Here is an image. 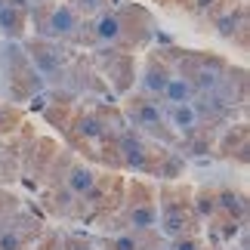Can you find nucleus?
Here are the masks:
<instances>
[{
	"label": "nucleus",
	"mask_w": 250,
	"mask_h": 250,
	"mask_svg": "<svg viewBox=\"0 0 250 250\" xmlns=\"http://www.w3.org/2000/svg\"><path fill=\"white\" fill-rule=\"evenodd\" d=\"M43 105H46L43 96H34V99H31V108H34V111H43Z\"/></svg>",
	"instance_id": "19"
},
{
	"label": "nucleus",
	"mask_w": 250,
	"mask_h": 250,
	"mask_svg": "<svg viewBox=\"0 0 250 250\" xmlns=\"http://www.w3.org/2000/svg\"><path fill=\"white\" fill-rule=\"evenodd\" d=\"M223 207L229 210V213H241V201H238V198H232V195H223Z\"/></svg>",
	"instance_id": "15"
},
{
	"label": "nucleus",
	"mask_w": 250,
	"mask_h": 250,
	"mask_svg": "<svg viewBox=\"0 0 250 250\" xmlns=\"http://www.w3.org/2000/svg\"><path fill=\"white\" fill-rule=\"evenodd\" d=\"M114 250H136V238H130V235H124L114 241Z\"/></svg>",
	"instance_id": "16"
},
{
	"label": "nucleus",
	"mask_w": 250,
	"mask_h": 250,
	"mask_svg": "<svg viewBox=\"0 0 250 250\" xmlns=\"http://www.w3.org/2000/svg\"><path fill=\"white\" fill-rule=\"evenodd\" d=\"M81 133H83V136H99V121H96V118H86L83 124H81Z\"/></svg>",
	"instance_id": "14"
},
{
	"label": "nucleus",
	"mask_w": 250,
	"mask_h": 250,
	"mask_svg": "<svg viewBox=\"0 0 250 250\" xmlns=\"http://www.w3.org/2000/svg\"><path fill=\"white\" fill-rule=\"evenodd\" d=\"M238 22H235V16H229V19H223V22H219V31L223 34H232V28H235Z\"/></svg>",
	"instance_id": "17"
},
{
	"label": "nucleus",
	"mask_w": 250,
	"mask_h": 250,
	"mask_svg": "<svg viewBox=\"0 0 250 250\" xmlns=\"http://www.w3.org/2000/svg\"><path fill=\"white\" fill-rule=\"evenodd\" d=\"M96 37H99V41H118L121 37V19L114 16V13H108V16H102L99 19V25H96Z\"/></svg>",
	"instance_id": "4"
},
{
	"label": "nucleus",
	"mask_w": 250,
	"mask_h": 250,
	"mask_svg": "<svg viewBox=\"0 0 250 250\" xmlns=\"http://www.w3.org/2000/svg\"><path fill=\"white\" fill-rule=\"evenodd\" d=\"M155 210H151V207H136V210H133V213H130V223L133 226H136V229H151V226H155Z\"/></svg>",
	"instance_id": "8"
},
{
	"label": "nucleus",
	"mask_w": 250,
	"mask_h": 250,
	"mask_svg": "<svg viewBox=\"0 0 250 250\" xmlns=\"http://www.w3.org/2000/svg\"><path fill=\"white\" fill-rule=\"evenodd\" d=\"M142 86H146L148 93H164V86H167V74L161 71V68H148V71H146V81H142Z\"/></svg>",
	"instance_id": "6"
},
{
	"label": "nucleus",
	"mask_w": 250,
	"mask_h": 250,
	"mask_svg": "<svg viewBox=\"0 0 250 250\" xmlns=\"http://www.w3.org/2000/svg\"><path fill=\"white\" fill-rule=\"evenodd\" d=\"M0 28H3V34H13V31H16V16H13V6H0Z\"/></svg>",
	"instance_id": "12"
},
{
	"label": "nucleus",
	"mask_w": 250,
	"mask_h": 250,
	"mask_svg": "<svg viewBox=\"0 0 250 250\" xmlns=\"http://www.w3.org/2000/svg\"><path fill=\"white\" fill-rule=\"evenodd\" d=\"M191 96H195V86H191L186 78H167L164 99L170 105H186V102H191Z\"/></svg>",
	"instance_id": "3"
},
{
	"label": "nucleus",
	"mask_w": 250,
	"mask_h": 250,
	"mask_svg": "<svg viewBox=\"0 0 250 250\" xmlns=\"http://www.w3.org/2000/svg\"><path fill=\"white\" fill-rule=\"evenodd\" d=\"M136 118H139L142 124H146V127H155V124L161 121V108H158V105H142Z\"/></svg>",
	"instance_id": "10"
},
{
	"label": "nucleus",
	"mask_w": 250,
	"mask_h": 250,
	"mask_svg": "<svg viewBox=\"0 0 250 250\" xmlns=\"http://www.w3.org/2000/svg\"><path fill=\"white\" fill-rule=\"evenodd\" d=\"M198 118H201V114L195 111V105H191V102H186V105H170V124L179 133L195 130L198 127Z\"/></svg>",
	"instance_id": "2"
},
{
	"label": "nucleus",
	"mask_w": 250,
	"mask_h": 250,
	"mask_svg": "<svg viewBox=\"0 0 250 250\" xmlns=\"http://www.w3.org/2000/svg\"><path fill=\"white\" fill-rule=\"evenodd\" d=\"M124 151H127V161H130L133 167H142V164H146V158H142L146 151H142V146L133 136H124Z\"/></svg>",
	"instance_id": "7"
},
{
	"label": "nucleus",
	"mask_w": 250,
	"mask_h": 250,
	"mask_svg": "<svg viewBox=\"0 0 250 250\" xmlns=\"http://www.w3.org/2000/svg\"><path fill=\"white\" fill-rule=\"evenodd\" d=\"M19 247H22V241H19V235H13V232L0 235V250H19Z\"/></svg>",
	"instance_id": "13"
},
{
	"label": "nucleus",
	"mask_w": 250,
	"mask_h": 250,
	"mask_svg": "<svg viewBox=\"0 0 250 250\" xmlns=\"http://www.w3.org/2000/svg\"><path fill=\"white\" fill-rule=\"evenodd\" d=\"M182 229H186V219H182L179 213H167L164 216V232L167 235H179Z\"/></svg>",
	"instance_id": "11"
},
{
	"label": "nucleus",
	"mask_w": 250,
	"mask_h": 250,
	"mask_svg": "<svg viewBox=\"0 0 250 250\" xmlns=\"http://www.w3.org/2000/svg\"><path fill=\"white\" fill-rule=\"evenodd\" d=\"M86 3V9H96V3H99V0H83Z\"/></svg>",
	"instance_id": "21"
},
{
	"label": "nucleus",
	"mask_w": 250,
	"mask_h": 250,
	"mask_svg": "<svg viewBox=\"0 0 250 250\" xmlns=\"http://www.w3.org/2000/svg\"><path fill=\"white\" fill-rule=\"evenodd\" d=\"M176 250H198V244H195V241H179Z\"/></svg>",
	"instance_id": "20"
},
{
	"label": "nucleus",
	"mask_w": 250,
	"mask_h": 250,
	"mask_svg": "<svg viewBox=\"0 0 250 250\" xmlns=\"http://www.w3.org/2000/svg\"><path fill=\"white\" fill-rule=\"evenodd\" d=\"M74 25H78V19H74V9H71V6H59V9H53L50 22H46V34H50V37L71 34Z\"/></svg>",
	"instance_id": "1"
},
{
	"label": "nucleus",
	"mask_w": 250,
	"mask_h": 250,
	"mask_svg": "<svg viewBox=\"0 0 250 250\" xmlns=\"http://www.w3.org/2000/svg\"><path fill=\"white\" fill-rule=\"evenodd\" d=\"M198 3H201V6H207V3H213V0H198Z\"/></svg>",
	"instance_id": "23"
},
{
	"label": "nucleus",
	"mask_w": 250,
	"mask_h": 250,
	"mask_svg": "<svg viewBox=\"0 0 250 250\" xmlns=\"http://www.w3.org/2000/svg\"><path fill=\"white\" fill-rule=\"evenodd\" d=\"M37 65H41L43 71H53V68H56V62H53V59H46V53H41V56H37Z\"/></svg>",
	"instance_id": "18"
},
{
	"label": "nucleus",
	"mask_w": 250,
	"mask_h": 250,
	"mask_svg": "<svg viewBox=\"0 0 250 250\" xmlns=\"http://www.w3.org/2000/svg\"><path fill=\"white\" fill-rule=\"evenodd\" d=\"M195 83L201 86V90H216V83H219V71H216V68H201Z\"/></svg>",
	"instance_id": "9"
},
{
	"label": "nucleus",
	"mask_w": 250,
	"mask_h": 250,
	"mask_svg": "<svg viewBox=\"0 0 250 250\" xmlns=\"http://www.w3.org/2000/svg\"><path fill=\"white\" fill-rule=\"evenodd\" d=\"M71 250H90V247H81V244H71Z\"/></svg>",
	"instance_id": "22"
},
{
	"label": "nucleus",
	"mask_w": 250,
	"mask_h": 250,
	"mask_svg": "<svg viewBox=\"0 0 250 250\" xmlns=\"http://www.w3.org/2000/svg\"><path fill=\"white\" fill-rule=\"evenodd\" d=\"M93 186H96V179H93V173H90V170H83V167L71 170L68 188L74 191V195H86V191H93Z\"/></svg>",
	"instance_id": "5"
}]
</instances>
